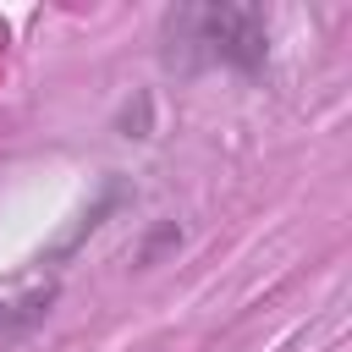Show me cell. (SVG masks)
I'll use <instances>...</instances> for the list:
<instances>
[{
    "instance_id": "obj_1",
    "label": "cell",
    "mask_w": 352,
    "mask_h": 352,
    "mask_svg": "<svg viewBox=\"0 0 352 352\" xmlns=\"http://www.w3.org/2000/svg\"><path fill=\"white\" fill-rule=\"evenodd\" d=\"M170 33H192L187 44H204V55L214 60H231L242 72H253L264 60V16L253 6H198V11H182Z\"/></svg>"
}]
</instances>
